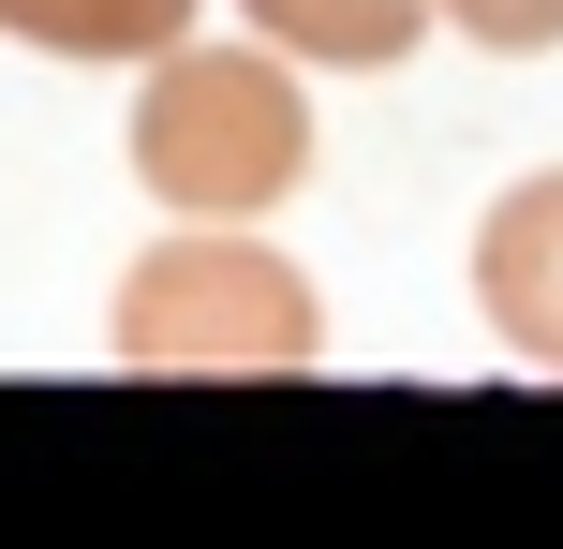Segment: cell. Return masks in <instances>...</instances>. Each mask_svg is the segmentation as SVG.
<instances>
[{
  "label": "cell",
  "mask_w": 563,
  "mask_h": 549,
  "mask_svg": "<svg viewBox=\"0 0 563 549\" xmlns=\"http://www.w3.org/2000/svg\"><path fill=\"white\" fill-rule=\"evenodd\" d=\"M119 164L164 223H267L297 208V178L327 164L311 134V59L253 45H164L134 75V119H119Z\"/></svg>",
  "instance_id": "6da1fadb"
},
{
  "label": "cell",
  "mask_w": 563,
  "mask_h": 549,
  "mask_svg": "<svg viewBox=\"0 0 563 549\" xmlns=\"http://www.w3.org/2000/svg\"><path fill=\"white\" fill-rule=\"evenodd\" d=\"M119 372H311L327 356V283L253 223H164L104 297Z\"/></svg>",
  "instance_id": "7a4b0ae2"
},
{
  "label": "cell",
  "mask_w": 563,
  "mask_h": 549,
  "mask_svg": "<svg viewBox=\"0 0 563 549\" xmlns=\"http://www.w3.org/2000/svg\"><path fill=\"white\" fill-rule=\"evenodd\" d=\"M475 327L519 356V372H563V164L505 178V194L475 208Z\"/></svg>",
  "instance_id": "3957f363"
},
{
  "label": "cell",
  "mask_w": 563,
  "mask_h": 549,
  "mask_svg": "<svg viewBox=\"0 0 563 549\" xmlns=\"http://www.w3.org/2000/svg\"><path fill=\"white\" fill-rule=\"evenodd\" d=\"M208 0H0V45L30 59H89V75H148L164 45H194Z\"/></svg>",
  "instance_id": "277c9868"
},
{
  "label": "cell",
  "mask_w": 563,
  "mask_h": 549,
  "mask_svg": "<svg viewBox=\"0 0 563 549\" xmlns=\"http://www.w3.org/2000/svg\"><path fill=\"white\" fill-rule=\"evenodd\" d=\"M238 15L282 59H311V75H400L430 45V0H238Z\"/></svg>",
  "instance_id": "5b68a950"
},
{
  "label": "cell",
  "mask_w": 563,
  "mask_h": 549,
  "mask_svg": "<svg viewBox=\"0 0 563 549\" xmlns=\"http://www.w3.org/2000/svg\"><path fill=\"white\" fill-rule=\"evenodd\" d=\"M430 15L489 59H563V0H430Z\"/></svg>",
  "instance_id": "8992f818"
}]
</instances>
